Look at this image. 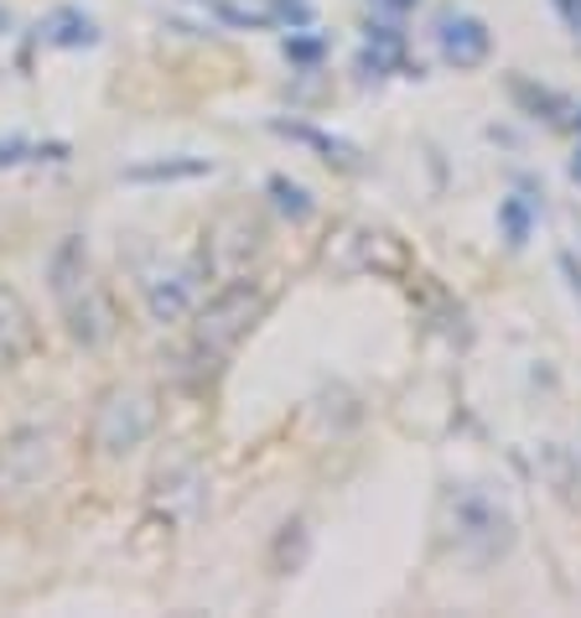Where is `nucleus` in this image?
Returning <instances> with one entry per match:
<instances>
[{
    "instance_id": "f8f14e48",
    "label": "nucleus",
    "mask_w": 581,
    "mask_h": 618,
    "mask_svg": "<svg viewBox=\"0 0 581 618\" xmlns=\"http://www.w3.org/2000/svg\"><path fill=\"white\" fill-rule=\"evenodd\" d=\"M47 42H57V48H88V42H99V27H94L84 11L63 6V11L47 17Z\"/></svg>"
},
{
    "instance_id": "39448f33",
    "label": "nucleus",
    "mask_w": 581,
    "mask_h": 618,
    "mask_svg": "<svg viewBox=\"0 0 581 618\" xmlns=\"http://www.w3.org/2000/svg\"><path fill=\"white\" fill-rule=\"evenodd\" d=\"M436 48L457 73H473L494 57V32L483 17H467V11H446L436 21Z\"/></svg>"
},
{
    "instance_id": "ddd939ff",
    "label": "nucleus",
    "mask_w": 581,
    "mask_h": 618,
    "mask_svg": "<svg viewBox=\"0 0 581 618\" xmlns=\"http://www.w3.org/2000/svg\"><path fill=\"white\" fill-rule=\"evenodd\" d=\"M509 94H514V104L530 109L535 121H550V125L566 121V99L561 94H550V88H535V84H525V78H509Z\"/></svg>"
},
{
    "instance_id": "0eeeda50",
    "label": "nucleus",
    "mask_w": 581,
    "mask_h": 618,
    "mask_svg": "<svg viewBox=\"0 0 581 618\" xmlns=\"http://www.w3.org/2000/svg\"><path fill=\"white\" fill-rule=\"evenodd\" d=\"M36 344V327L32 312L17 292H0V369H11L17 359H27Z\"/></svg>"
},
{
    "instance_id": "f03ea898",
    "label": "nucleus",
    "mask_w": 581,
    "mask_h": 618,
    "mask_svg": "<svg viewBox=\"0 0 581 618\" xmlns=\"http://www.w3.org/2000/svg\"><path fill=\"white\" fill-rule=\"evenodd\" d=\"M442 515H446V535L457 541L462 551H473V556H504L514 546V520L509 510L498 504L494 494H483L478 483H462L452 494L442 499Z\"/></svg>"
},
{
    "instance_id": "2eb2a0df",
    "label": "nucleus",
    "mask_w": 581,
    "mask_h": 618,
    "mask_svg": "<svg viewBox=\"0 0 581 618\" xmlns=\"http://www.w3.org/2000/svg\"><path fill=\"white\" fill-rule=\"evenodd\" d=\"M286 57H290V63H307V69H311V63H323V57H327V42H323V36H307V27H302V32L286 36Z\"/></svg>"
},
{
    "instance_id": "dca6fc26",
    "label": "nucleus",
    "mask_w": 581,
    "mask_h": 618,
    "mask_svg": "<svg viewBox=\"0 0 581 618\" xmlns=\"http://www.w3.org/2000/svg\"><path fill=\"white\" fill-rule=\"evenodd\" d=\"M275 17L302 32V27H311V0H275Z\"/></svg>"
},
{
    "instance_id": "f257e3e1",
    "label": "nucleus",
    "mask_w": 581,
    "mask_h": 618,
    "mask_svg": "<svg viewBox=\"0 0 581 618\" xmlns=\"http://www.w3.org/2000/svg\"><path fill=\"white\" fill-rule=\"evenodd\" d=\"M52 275V296H57V307H63V323L78 344H104L109 333H115V302L104 292L94 271H88V255L78 240H63V250L52 255L47 265Z\"/></svg>"
},
{
    "instance_id": "6e6552de",
    "label": "nucleus",
    "mask_w": 581,
    "mask_h": 618,
    "mask_svg": "<svg viewBox=\"0 0 581 618\" xmlns=\"http://www.w3.org/2000/svg\"><path fill=\"white\" fill-rule=\"evenodd\" d=\"M146 307L156 323H177L192 307V271H171V275H151L146 281Z\"/></svg>"
},
{
    "instance_id": "6ab92c4d",
    "label": "nucleus",
    "mask_w": 581,
    "mask_h": 618,
    "mask_svg": "<svg viewBox=\"0 0 581 618\" xmlns=\"http://www.w3.org/2000/svg\"><path fill=\"white\" fill-rule=\"evenodd\" d=\"M379 6H390V11H415L421 0H379Z\"/></svg>"
},
{
    "instance_id": "aec40b11",
    "label": "nucleus",
    "mask_w": 581,
    "mask_h": 618,
    "mask_svg": "<svg viewBox=\"0 0 581 618\" xmlns=\"http://www.w3.org/2000/svg\"><path fill=\"white\" fill-rule=\"evenodd\" d=\"M571 182L581 188V146H577V156H571Z\"/></svg>"
},
{
    "instance_id": "f3484780",
    "label": "nucleus",
    "mask_w": 581,
    "mask_h": 618,
    "mask_svg": "<svg viewBox=\"0 0 581 618\" xmlns=\"http://www.w3.org/2000/svg\"><path fill=\"white\" fill-rule=\"evenodd\" d=\"M561 275H566V286L577 292V302H581V260L571 255V250H561Z\"/></svg>"
},
{
    "instance_id": "9d476101",
    "label": "nucleus",
    "mask_w": 581,
    "mask_h": 618,
    "mask_svg": "<svg viewBox=\"0 0 581 618\" xmlns=\"http://www.w3.org/2000/svg\"><path fill=\"white\" fill-rule=\"evenodd\" d=\"M208 172H213L208 156H171V161L125 167V182H192V177H208Z\"/></svg>"
},
{
    "instance_id": "412c9836",
    "label": "nucleus",
    "mask_w": 581,
    "mask_h": 618,
    "mask_svg": "<svg viewBox=\"0 0 581 618\" xmlns=\"http://www.w3.org/2000/svg\"><path fill=\"white\" fill-rule=\"evenodd\" d=\"M577 130H581V109H577Z\"/></svg>"
},
{
    "instance_id": "423d86ee",
    "label": "nucleus",
    "mask_w": 581,
    "mask_h": 618,
    "mask_svg": "<svg viewBox=\"0 0 581 618\" xmlns=\"http://www.w3.org/2000/svg\"><path fill=\"white\" fill-rule=\"evenodd\" d=\"M271 130H275V136H286V140H296V146H307V151H317L323 161L342 167V172H359V167H363V151L353 146V140L327 136V130H317V125H302V121H275Z\"/></svg>"
},
{
    "instance_id": "9b49d317",
    "label": "nucleus",
    "mask_w": 581,
    "mask_h": 618,
    "mask_svg": "<svg viewBox=\"0 0 581 618\" xmlns=\"http://www.w3.org/2000/svg\"><path fill=\"white\" fill-rule=\"evenodd\" d=\"M498 234H504L509 250H525V244H530V234H535V203L530 198H519V192H514V198L498 203Z\"/></svg>"
},
{
    "instance_id": "4468645a",
    "label": "nucleus",
    "mask_w": 581,
    "mask_h": 618,
    "mask_svg": "<svg viewBox=\"0 0 581 618\" xmlns=\"http://www.w3.org/2000/svg\"><path fill=\"white\" fill-rule=\"evenodd\" d=\"M271 198H275V208H281L290 223H307L311 213H317L311 192L302 188V182H290V177H271Z\"/></svg>"
},
{
    "instance_id": "a211bd4d",
    "label": "nucleus",
    "mask_w": 581,
    "mask_h": 618,
    "mask_svg": "<svg viewBox=\"0 0 581 618\" xmlns=\"http://www.w3.org/2000/svg\"><path fill=\"white\" fill-rule=\"evenodd\" d=\"M556 11H561L566 27H571V32L581 36V0H556Z\"/></svg>"
},
{
    "instance_id": "20e7f679",
    "label": "nucleus",
    "mask_w": 581,
    "mask_h": 618,
    "mask_svg": "<svg viewBox=\"0 0 581 618\" xmlns=\"http://www.w3.org/2000/svg\"><path fill=\"white\" fill-rule=\"evenodd\" d=\"M260 312H265V292H260L255 281H244V275L240 281H229L223 292H213L203 307H198V323H192V344H198V354H208V359L229 354V348L260 323Z\"/></svg>"
},
{
    "instance_id": "7ed1b4c3",
    "label": "nucleus",
    "mask_w": 581,
    "mask_h": 618,
    "mask_svg": "<svg viewBox=\"0 0 581 618\" xmlns=\"http://www.w3.org/2000/svg\"><path fill=\"white\" fill-rule=\"evenodd\" d=\"M156 431V396L140 390V385H109L94 406V421H88V442L99 458H125L136 452L146 437Z\"/></svg>"
},
{
    "instance_id": "1a4fd4ad",
    "label": "nucleus",
    "mask_w": 581,
    "mask_h": 618,
    "mask_svg": "<svg viewBox=\"0 0 581 618\" xmlns=\"http://www.w3.org/2000/svg\"><path fill=\"white\" fill-rule=\"evenodd\" d=\"M379 244H384V234H374V229H348L338 244H327V265L338 275H359L374 265Z\"/></svg>"
}]
</instances>
